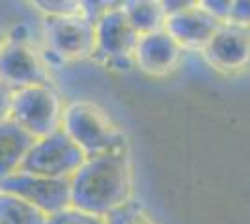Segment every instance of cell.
<instances>
[{
  "label": "cell",
  "instance_id": "obj_7",
  "mask_svg": "<svg viewBox=\"0 0 250 224\" xmlns=\"http://www.w3.org/2000/svg\"><path fill=\"white\" fill-rule=\"evenodd\" d=\"M0 191L19 196L32 204L47 217L71 207V182L56 180L28 172H15L4 182H0Z\"/></svg>",
  "mask_w": 250,
  "mask_h": 224
},
{
  "label": "cell",
  "instance_id": "obj_8",
  "mask_svg": "<svg viewBox=\"0 0 250 224\" xmlns=\"http://www.w3.org/2000/svg\"><path fill=\"white\" fill-rule=\"evenodd\" d=\"M95 54L106 62L131 58L138 43V34L125 15L122 4L106 10L94 21Z\"/></svg>",
  "mask_w": 250,
  "mask_h": 224
},
{
  "label": "cell",
  "instance_id": "obj_11",
  "mask_svg": "<svg viewBox=\"0 0 250 224\" xmlns=\"http://www.w3.org/2000/svg\"><path fill=\"white\" fill-rule=\"evenodd\" d=\"M220 26L222 22L209 15L198 2L188 10L167 17L165 22V30L179 47H206Z\"/></svg>",
  "mask_w": 250,
  "mask_h": 224
},
{
  "label": "cell",
  "instance_id": "obj_13",
  "mask_svg": "<svg viewBox=\"0 0 250 224\" xmlns=\"http://www.w3.org/2000/svg\"><path fill=\"white\" fill-rule=\"evenodd\" d=\"M129 22L133 24L138 36L151 34L165 28L167 13L163 10V4L155 0H131L122 4Z\"/></svg>",
  "mask_w": 250,
  "mask_h": 224
},
{
  "label": "cell",
  "instance_id": "obj_19",
  "mask_svg": "<svg viewBox=\"0 0 250 224\" xmlns=\"http://www.w3.org/2000/svg\"><path fill=\"white\" fill-rule=\"evenodd\" d=\"M200 6L208 11L209 15H213L217 21H228L229 10H231V2L228 0H206V2H200Z\"/></svg>",
  "mask_w": 250,
  "mask_h": 224
},
{
  "label": "cell",
  "instance_id": "obj_21",
  "mask_svg": "<svg viewBox=\"0 0 250 224\" xmlns=\"http://www.w3.org/2000/svg\"><path fill=\"white\" fill-rule=\"evenodd\" d=\"M163 4V10L167 13V17L170 15H176V13H181V11L188 10V8H192L196 2H183V0H177V2H172V0H168V2H161Z\"/></svg>",
  "mask_w": 250,
  "mask_h": 224
},
{
  "label": "cell",
  "instance_id": "obj_6",
  "mask_svg": "<svg viewBox=\"0 0 250 224\" xmlns=\"http://www.w3.org/2000/svg\"><path fill=\"white\" fill-rule=\"evenodd\" d=\"M43 40L47 51L62 60H86L95 54L94 21L86 15L43 17Z\"/></svg>",
  "mask_w": 250,
  "mask_h": 224
},
{
  "label": "cell",
  "instance_id": "obj_15",
  "mask_svg": "<svg viewBox=\"0 0 250 224\" xmlns=\"http://www.w3.org/2000/svg\"><path fill=\"white\" fill-rule=\"evenodd\" d=\"M104 224H153V221L140 204L129 200L106 215Z\"/></svg>",
  "mask_w": 250,
  "mask_h": 224
},
{
  "label": "cell",
  "instance_id": "obj_20",
  "mask_svg": "<svg viewBox=\"0 0 250 224\" xmlns=\"http://www.w3.org/2000/svg\"><path fill=\"white\" fill-rule=\"evenodd\" d=\"M13 96L15 90L8 82L0 79V123L8 122L11 118V105H13Z\"/></svg>",
  "mask_w": 250,
  "mask_h": 224
},
{
  "label": "cell",
  "instance_id": "obj_2",
  "mask_svg": "<svg viewBox=\"0 0 250 224\" xmlns=\"http://www.w3.org/2000/svg\"><path fill=\"white\" fill-rule=\"evenodd\" d=\"M62 131L86 157L127 149L124 131L92 101H71L63 108Z\"/></svg>",
  "mask_w": 250,
  "mask_h": 224
},
{
  "label": "cell",
  "instance_id": "obj_5",
  "mask_svg": "<svg viewBox=\"0 0 250 224\" xmlns=\"http://www.w3.org/2000/svg\"><path fill=\"white\" fill-rule=\"evenodd\" d=\"M0 79L13 88L52 84L45 54L28 38L6 36L0 47Z\"/></svg>",
  "mask_w": 250,
  "mask_h": 224
},
{
  "label": "cell",
  "instance_id": "obj_17",
  "mask_svg": "<svg viewBox=\"0 0 250 224\" xmlns=\"http://www.w3.org/2000/svg\"><path fill=\"white\" fill-rule=\"evenodd\" d=\"M47 224H104V217L86 213L77 207H67L63 211L51 215L47 219Z\"/></svg>",
  "mask_w": 250,
  "mask_h": 224
},
{
  "label": "cell",
  "instance_id": "obj_16",
  "mask_svg": "<svg viewBox=\"0 0 250 224\" xmlns=\"http://www.w3.org/2000/svg\"><path fill=\"white\" fill-rule=\"evenodd\" d=\"M32 6L43 17H67V15L84 13L83 2H71V0H42V2H32Z\"/></svg>",
  "mask_w": 250,
  "mask_h": 224
},
{
  "label": "cell",
  "instance_id": "obj_12",
  "mask_svg": "<svg viewBox=\"0 0 250 224\" xmlns=\"http://www.w3.org/2000/svg\"><path fill=\"white\" fill-rule=\"evenodd\" d=\"M34 140V137L11 120L0 123V182L21 170Z\"/></svg>",
  "mask_w": 250,
  "mask_h": 224
},
{
  "label": "cell",
  "instance_id": "obj_22",
  "mask_svg": "<svg viewBox=\"0 0 250 224\" xmlns=\"http://www.w3.org/2000/svg\"><path fill=\"white\" fill-rule=\"evenodd\" d=\"M6 36H8V34L0 28V47H2V43H4V40H6Z\"/></svg>",
  "mask_w": 250,
  "mask_h": 224
},
{
  "label": "cell",
  "instance_id": "obj_4",
  "mask_svg": "<svg viewBox=\"0 0 250 224\" xmlns=\"http://www.w3.org/2000/svg\"><path fill=\"white\" fill-rule=\"evenodd\" d=\"M86 161V155L62 129L36 139L28 149L21 170L56 180H71Z\"/></svg>",
  "mask_w": 250,
  "mask_h": 224
},
{
  "label": "cell",
  "instance_id": "obj_1",
  "mask_svg": "<svg viewBox=\"0 0 250 224\" xmlns=\"http://www.w3.org/2000/svg\"><path fill=\"white\" fill-rule=\"evenodd\" d=\"M69 182L71 207L106 217L116 207L131 200L133 174L127 149L86 157Z\"/></svg>",
  "mask_w": 250,
  "mask_h": 224
},
{
  "label": "cell",
  "instance_id": "obj_14",
  "mask_svg": "<svg viewBox=\"0 0 250 224\" xmlns=\"http://www.w3.org/2000/svg\"><path fill=\"white\" fill-rule=\"evenodd\" d=\"M47 215L19 196L0 191V224H47Z\"/></svg>",
  "mask_w": 250,
  "mask_h": 224
},
{
  "label": "cell",
  "instance_id": "obj_18",
  "mask_svg": "<svg viewBox=\"0 0 250 224\" xmlns=\"http://www.w3.org/2000/svg\"><path fill=\"white\" fill-rule=\"evenodd\" d=\"M233 26H250V0H239V2H231V10H229L228 21Z\"/></svg>",
  "mask_w": 250,
  "mask_h": 224
},
{
  "label": "cell",
  "instance_id": "obj_9",
  "mask_svg": "<svg viewBox=\"0 0 250 224\" xmlns=\"http://www.w3.org/2000/svg\"><path fill=\"white\" fill-rule=\"evenodd\" d=\"M211 64L222 71H237L250 64V28L222 24L204 47Z\"/></svg>",
  "mask_w": 250,
  "mask_h": 224
},
{
  "label": "cell",
  "instance_id": "obj_10",
  "mask_svg": "<svg viewBox=\"0 0 250 224\" xmlns=\"http://www.w3.org/2000/svg\"><path fill=\"white\" fill-rule=\"evenodd\" d=\"M135 64L149 75H165L172 71L181 58V47L163 28L138 38L135 47Z\"/></svg>",
  "mask_w": 250,
  "mask_h": 224
},
{
  "label": "cell",
  "instance_id": "obj_3",
  "mask_svg": "<svg viewBox=\"0 0 250 224\" xmlns=\"http://www.w3.org/2000/svg\"><path fill=\"white\" fill-rule=\"evenodd\" d=\"M63 103L54 84H38L15 90L11 105V122L34 139L47 137L62 129Z\"/></svg>",
  "mask_w": 250,
  "mask_h": 224
}]
</instances>
